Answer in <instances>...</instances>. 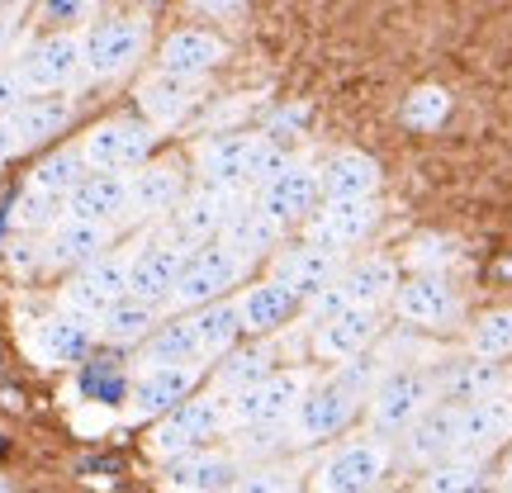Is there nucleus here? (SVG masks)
I'll return each mask as SVG.
<instances>
[{"label":"nucleus","mask_w":512,"mask_h":493,"mask_svg":"<svg viewBox=\"0 0 512 493\" xmlns=\"http://www.w3.org/2000/svg\"><path fill=\"white\" fill-rule=\"evenodd\" d=\"M247 195H233V190H214V185H195V190H185V200L171 209L162 219V233L171 247H181L185 256L209 247V242H223L228 233V223L238 214Z\"/></svg>","instance_id":"nucleus-1"},{"label":"nucleus","mask_w":512,"mask_h":493,"mask_svg":"<svg viewBox=\"0 0 512 493\" xmlns=\"http://www.w3.org/2000/svg\"><path fill=\"white\" fill-rule=\"evenodd\" d=\"M437 399V375L422 366H394L366 399V418L380 437H403Z\"/></svg>","instance_id":"nucleus-2"},{"label":"nucleus","mask_w":512,"mask_h":493,"mask_svg":"<svg viewBox=\"0 0 512 493\" xmlns=\"http://www.w3.org/2000/svg\"><path fill=\"white\" fill-rule=\"evenodd\" d=\"M228 432V399L223 394H204V399H185L176 413H166L152 437H147V451L157 460H181L195 456V451H209V441Z\"/></svg>","instance_id":"nucleus-3"},{"label":"nucleus","mask_w":512,"mask_h":493,"mask_svg":"<svg viewBox=\"0 0 512 493\" xmlns=\"http://www.w3.org/2000/svg\"><path fill=\"white\" fill-rule=\"evenodd\" d=\"M394 290H399V266L389 256H361V261H351L342 271V280L332 290H323L304 309H309L313 323H328V318L347 309H384L394 299Z\"/></svg>","instance_id":"nucleus-4"},{"label":"nucleus","mask_w":512,"mask_h":493,"mask_svg":"<svg viewBox=\"0 0 512 493\" xmlns=\"http://www.w3.org/2000/svg\"><path fill=\"white\" fill-rule=\"evenodd\" d=\"M242 275H247V261H242L228 242H209V247H200V252L185 256V271H181V285H176L171 309L176 313L209 309V304L228 299L233 285H242Z\"/></svg>","instance_id":"nucleus-5"},{"label":"nucleus","mask_w":512,"mask_h":493,"mask_svg":"<svg viewBox=\"0 0 512 493\" xmlns=\"http://www.w3.org/2000/svg\"><path fill=\"white\" fill-rule=\"evenodd\" d=\"M15 67H19L24 86H29L34 95L72 91L76 81L86 76V34L62 29V34L38 38V43H29V48L15 57Z\"/></svg>","instance_id":"nucleus-6"},{"label":"nucleus","mask_w":512,"mask_h":493,"mask_svg":"<svg viewBox=\"0 0 512 493\" xmlns=\"http://www.w3.org/2000/svg\"><path fill=\"white\" fill-rule=\"evenodd\" d=\"M313 384L304 370H275L271 380L252 384L247 394L228 399V432H252V427H290L299 399Z\"/></svg>","instance_id":"nucleus-7"},{"label":"nucleus","mask_w":512,"mask_h":493,"mask_svg":"<svg viewBox=\"0 0 512 493\" xmlns=\"http://www.w3.org/2000/svg\"><path fill=\"white\" fill-rule=\"evenodd\" d=\"M361 408H366V399H356V394L342 389L337 380L313 384L290 418V446H313V441H328V437H337V432H347Z\"/></svg>","instance_id":"nucleus-8"},{"label":"nucleus","mask_w":512,"mask_h":493,"mask_svg":"<svg viewBox=\"0 0 512 493\" xmlns=\"http://www.w3.org/2000/svg\"><path fill=\"white\" fill-rule=\"evenodd\" d=\"M389 475V446L380 437L347 441L318 465V493H375Z\"/></svg>","instance_id":"nucleus-9"},{"label":"nucleus","mask_w":512,"mask_h":493,"mask_svg":"<svg viewBox=\"0 0 512 493\" xmlns=\"http://www.w3.org/2000/svg\"><path fill=\"white\" fill-rule=\"evenodd\" d=\"M152 143H157V128L147 119H105L81 138V152L91 171H133L152 157Z\"/></svg>","instance_id":"nucleus-10"},{"label":"nucleus","mask_w":512,"mask_h":493,"mask_svg":"<svg viewBox=\"0 0 512 493\" xmlns=\"http://www.w3.org/2000/svg\"><path fill=\"white\" fill-rule=\"evenodd\" d=\"M128 299V252H110L100 256L95 266L86 271H76L67 285H62V309L81 313V318H91L100 323L114 304H124Z\"/></svg>","instance_id":"nucleus-11"},{"label":"nucleus","mask_w":512,"mask_h":493,"mask_svg":"<svg viewBox=\"0 0 512 493\" xmlns=\"http://www.w3.org/2000/svg\"><path fill=\"white\" fill-rule=\"evenodd\" d=\"M147 53V19H105L86 29V76L114 81L133 72Z\"/></svg>","instance_id":"nucleus-12"},{"label":"nucleus","mask_w":512,"mask_h":493,"mask_svg":"<svg viewBox=\"0 0 512 493\" xmlns=\"http://www.w3.org/2000/svg\"><path fill=\"white\" fill-rule=\"evenodd\" d=\"M375 228H380V204L375 200H323L313 209V219L304 223V242L347 256L351 247H361Z\"/></svg>","instance_id":"nucleus-13"},{"label":"nucleus","mask_w":512,"mask_h":493,"mask_svg":"<svg viewBox=\"0 0 512 493\" xmlns=\"http://www.w3.org/2000/svg\"><path fill=\"white\" fill-rule=\"evenodd\" d=\"M185 271V252L166 238H147L138 252H128V299H143L152 309H171L176 285Z\"/></svg>","instance_id":"nucleus-14"},{"label":"nucleus","mask_w":512,"mask_h":493,"mask_svg":"<svg viewBox=\"0 0 512 493\" xmlns=\"http://www.w3.org/2000/svg\"><path fill=\"white\" fill-rule=\"evenodd\" d=\"M204 366H143L128 394V418L133 422H162L166 413H176L185 399H195Z\"/></svg>","instance_id":"nucleus-15"},{"label":"nucleus","mask_w":512,"mask_h":493,"mask_svg":"<svg viewBox=\"0 0 512 493\" xmlns=\"http://www.w3.org/2000/svg\"><path fill=\"white\" fill-rule=\"evenodd\" d=\"M351 261L342 252H328V247H309V242H299V247H285V252H275V266H271V280H280L285 290L299 299V304H313L323 290H332L342 271H347Z\"/></svg>","instance_id":"nucleus-16"},{"label":"nucleus","mask_w":512,"mask_h":493,"mask_svg":"<svg viewBox=\"0 0 512 493\" xmlns=\"http://www.w3.org/2000/svg\"><path fill=\"white\" fill-rule=\"evenodd\" d=\"M185 200L181 162H143L128 171V223H162Z\"/></svg>","instance_id":"nucleus-17"},{"label":"nucleus","mask_w":512,"mask_h":493,"mask_svg":"<svg viewBox=\"0 0 512 493\" xmlns=\"http://www.w3.org/2000/svg\"><path fill=\"white\" fill-rule=\"evenodd\" d=\"M266 214H271L275 223H285V228H294V223H309L313 209L323 204V185H318V166L309 162H290L275 181H266L261 190L252 195Z\"/></svg>","instance_id":"nucleus-18"},{"label":"nucleus","mask_w":512,"mask_h":493,"mask_svg":"<svg viewBox=\"0 0 512 493\" xmlns=\"http://www.w3.org/2000/svg\"><path fill=\"white\" fill-rule=\"evenodd\" d=\"M394 313L413 328H446L460 318V294L446 275H408L394 290Z\"/></svg>","instance_id":"nucleus-19"},{"label":"nucleus","mask_w":512,"mask_h":493,"mask_svg":"<svg viewBox=\"0 0 512 493\" xmlns=\"http://www.w3.org/2000/svg\"><path fill=\"white\" fill-rule=\"evenodd\" d=\"M119 228H105V223H86V219H67L57 223L53 233L43 238V261L53 266V271H86L95 266L100 256H110V242Z\"/></svg>","instance_id":"nucleus-20"},{"label":"nucleus","mask_w":512,"mask_h":493,"mask_svg":"<svg viewBox=\"0 0 512 493\" xmlns=\"http://www.w3.org/2000/svg\"><path fill=\"white\" fill-rule=\"evenodd\" d=\"M256 143H261V133H228V138L204 143L200 147V185L247 195V190H252Z\"/></svg>","instance_id":"nucleus-21"},{"label":"nucleus","mask_w":512,"mask_h":493,"mask_svg":"<svg viewBox=\"0 0 512 493\" xmlns=\"http://www.w3.org/2000/svg\"><path fill=\"white\" fill-rule=\"evenodd\" d=\"M95 337H100V332H95L91 318H81V313H72V309H57V313H48V318H38L29 347H34V356L43 366H76V361L91 351Z\"/></svg>","instance_id":"nucleus-22"},{"label":"nucleus","mask_w":512,"mask_h":493,"mask_svg":"<svg viewBox=\"0 0 512 493\" xmlns=\"http://www.w3.org/2000/svg\"><path fill=\"white\" fill-rule=\"evenodd\" d=\"M380 332H384L380 309H347L313 328V351L323 361H356V356H366L380 342Z\"/></svg>","instance_id":"nucleus-23"},{"label":"nucleus","mask_w":512,"mask_h":493,"mask_svg":"<svg viewBox=\"0 0 512 493\" xmlns=\"http://www.w3.org/2000/svg\"><path fill=\"white\" fill-rule=\"evenodd\" d=\"M403 451L413 465H441V460L460 456V408L456 403H432L408 432H403Z\"/></svg>","instance_id":"nucleus-24"},{"label":"nucleus","mask_w":512,"mask_h":493,"mask_svg":"<svg viewBox=\"0 0 512 493\" xmlns=\"http://www.w3.org/2000/svg\"><path fill=\"white\" fill-rule=\"evenodd\" d=\"M67 214L86 223H105V228L128 223V171H91L67 200Z\"/></svg>","instance_id":"nucleus-25"},{"label":"nucleus","mask_w":512,"mask_h":493,"mask_svg":"<svg viewBox=\"0 0 512 493\" xmlns=\"http://www.w3.org/2000/svg\"><path fill=\"white\" fill-rule=\"evenodd\" d=\"M508 389V370L503 361H484V356H465L456 366H446L437 375V399L456 403V408H470L479 399H498Z\"/></svg>","instance_id":"nucleus-26"},{"label":"nucleus","mask_w":512,"mask_h":493,"mask_svg":"<svg viewBox=\"0 0 512 493\" xmlns=\"http://www.w3.org/2000/svg\"><path fill=\"white\" fill-rule=\"evenodd\" d=\"M238 456L233 451H195L166 465L162 489L166 493H228L238 479Z\"/></svg>","instance_id":"nucleus-27"},{"label":"nucleus","mask_w":512,"mask_h":493,"mask_svg":"<svg viewBox=\"0 0 512 493\" xmlns=\"http://www.w3.org/2000/svg\"><path fill=\"white\" fill-rule=\"evenodd\" d=\"M72 95H29L15 114H10V128H15V143L19 152H29V147H43L53 143L57 133H67L72 124Z\"/></svg>","instance_id":"nucleus-28"},{"label":"nucleus","mask_w":512,"mask_h":493,"mask_svg":"<svg viewBox=\"0 0 512 493\" xmlns=\"http://www.w3.org/2000/svg\"><path fill=\"white\" fill-rule=\"evenodd\" d=\"M223 53H228V48H223L214 34H204V29H176V34L162 43V53H157V72L204 81V76L223 62Z\"/></svg>","instance_id":"nucleus-29"},{"label":"nucleus","mask_w":512,"mask_h":493,"mask_svg":"<svg viewBox=\"0 0 512 493\" xmlns=\"http://www.w3.org/2000/svg\"><path fill=\"white\" fill-rule=\"evenodd\" d=\"M512 437V399H479L460 408V456H489Z\"/></svg>","instance_id":"nucleus-30"},{"label":"nucleus","mask_w":512,"mask_h":493,"mask_svg":"<svg viewBox=\"0 0 512 493\" xmlns=\"http://www.w3.org/2000/svg\"><path fill=\"white\" fill-rule=\"evenodd\" d=\"M318 185H323V200H375L380 162L366 152H332L318 166Z\"/></svg>","instance_id":"nucleus-31"},{"label":"nucleus","mask_w":512,"mask_h":493,"mask_svg":"<svg viewBox=\"0 0 512 493\" xmlns=\"http://www.w3.org/2000/svg\"><path fill=\"white\" fill-rule=\"evenodd\" d=\"M204 81H190V76H171V72H152L143 81V119L152 128L157 124H181L185 114L200 105Z\"/></svg>","instance_id":"nucleus-32"},{"label":"nucleus","mask_w":512,"mask_h":493,"mask_svg":"<svg viewBox=\"0 0 512 493\" xmlns=\"http://www.w3.org/2000/svg\"><path fill=\"white\" fill-rule=\"evenodd\" d=\"M299 309H304V304H299V299H294L280 280L247 285V290H242V299H238L242 332H252V337H271V332H280Z\"/></svg>","instance_id":"nucleus-33"},{"label":"nucleus","mask_w":512,"mask_h":493,"mask_svg":"<svg viewBox=\"0 0 512 493\" xmlns=\"http://www.w3.org/2000/svg\"><path fill=\"white\" fill-rule=\"evenodd\" d=\"M285 233H290L285 223H275L271 214L261 209V204L247 200L238 214H233V223H228L223 242H228V247H233V252H238L247 266H252V261H266V256H275V247L285 242Z\"/></svg>","instance_id":"nucleus-34"},{"label":"nucleus","mask_w":512,"mask_h":493,"mask_svg":"<svg viewBox=\"0 0 512 493\" xmlns=\"http://www.w3.org/2000/svg\"><path fill=\"white\" fill-rule=\"evenodd\" d=\"M275 370H280V366H275V347L266 342V337H256L252 347H233L219 361V370H214V394H223V399L247 394L252 384L271 380Z\"/></svg>","instance_id":"nucleus-35"},{"label":"nucleus","mask_w":512,"mask_h":493,"mask_svg":"<svg viewBox=\"0 0 512 493\" xmlns=\"http://www.w3.org/2000/svg\"><path fill=\"white\" fill-rule=\"evenodd\" d=\"M147 366H204V347L195 337L190 313H176L171 323H157V332L143 342Z\"/></svg>","instance_id":"nucleus-36"},{"label":"nucleus","mask_w":512,"mask_h":493,"mask_svg":"<svg viewBox=\"0 0 512 493\" xmlns=\"http://www.w3.org/2000/svg\"><path fill=\"white\" fill-rule=\"evenodd\" d=\"M91 176V162H86V152H81V143L76 147H57V152H48L43 162L29 171V185L34 190H43V195H57V200H72L76 185Z\"/></svg>","instance_id":"nucleus-37"},{"label":"nucleus","mask_w":512,"mask_h":493,"mask_svg":"<svg viewBox=\"0 0 512 493\" xmlns=\"http://www.w3.org/2000/svg\"><path fill=\"white\" fill-rule=\"evenodd\" d=\"M157 323H162V309H152L143 299H124V304H114V309L95 323V332H100L105 342H114V347H133V342H147V337L157 332Z\"/></svg>","instance_id":"nucleus-38"},{"label":"nucleus","mask_w":512,"mask_h":493,"mask_svg":"<svg viewBox=\"0 0 512 493\" xmlns=\"http://www.w3.org/2000/svg\"><path fill=\"white\" fill-rule=\"evenodd\" d=\"M190 323H195V337H200V347H204V361H209V356H228L242 337L238 299H219V304H209V309L190 313Z\"/></svg>","instance_id":"nucleus-39"},{"label":"nucleus","mask_w":512,"mask_h":493,"mask_svg":"<svg viewBox=\"0 0 512 493\" xmlns=\"http://www.w3.org/2000/svg\"><path fill=\"white\" fill-rule=\"evenodd\" d=\"M484 479H489V470H484L479 456H451V460H441V465L427 470L422 493H479Z\"/></svg>","instance_id":"nucleus-40"},{"label":"nucleus","mask_w":512,"mask_h":493,"mask_svg":"<svg viewBox=\"0 0 512 493\" xmlns=\"http://www.w3.org/2000/svg\"><path fill=\"white\" fill-rule=\"evenodd\" d=\"M62 219H67V200L43 195V190H34V185L15 200V228H24V233H53Z\"/></svg>","instance_id":"nucleus-41"},{"label":"nucleus","mask_w":512,"mask_h":493,"mask_svg":"<svg viewBox=\"0 0 512 493\" xmlns=\"http://www.w3.org/2000/svg\"><path fill=\"white\" fill-rule=\"evenodd\" d=\"M470 356H484V361L512 356V309H494L479 318L470 332Z\"/></svg>","instance_id":"nucleus-42"},{"label":"nucleus","mask_w":512,"mask_h":493,"mask_svg":"<svg viewBox=\"0 0 512 493\" xmlns=\"http://www.w3.org/2000/svg\"><path fill=\"white\" fill-rule=\"evenodd\" d=\"M228 493H294V479H290V470H280V465H252V470H242V475L233 479Z\"/></svg>","instance_id":"nucleus-43"},{"label":"nucleus","mask_w":512,"mask_h":493,"mask_svg":"<svg viewBox=\"0 0 512 493\" xmlns=\"http://www.w3.org/2000/svg\"><path fill=\"white\" fill-rule=\"evenodd\" d=\"M446 110H451L446 91H418L408 105H403V119H408V124H418V128H432Z\"/></svg>","instance_id":"nucleus-44"},{"label":"nucleus","mask_w":512,"mask_h":493,"mask_svg":"<svg viewBox=\"0 0 512 493\" xmlns=\"http://www.w3.org/2000/svg\"><path fill=\"white\" fill-rule=\"evenodd\" d=\"M29 86H24V76H19L15 62H0V119H10V114L29 100Z\"/></svg>","instance_id":"nucleus-45"},{"label":"nucleus","mask_w":512,"mask_h":493,"mask_svg":"<svg viewBox=\"0 0 512 493\" xmlns=\"http://www.w3.org/2000/svg\"><path fill=\"white\" fill-rule=\"evenodd\" d=\"M10 261H15L19 271H38V266H48V261H43V242H15Z\"/></svg>","instance_id":"nucleus-46"},{"label":"nucleus","mask_w":512,"mask_h":493,"mask_svg":"<svg viewBox=\"0 0 512 493\" xmlns=\"http://www.w3.org/2000/svg\"><path fill=\"white\" fill-rule=\"evenodd\" d=\"M15 38H19V15L15 10H0V57H10Z\"/></svg>","instance_id":"nucleus-47"},{"label":"nucleus","mask_w":512,"mask_h":493,"mask_svg":"<svg viewBox=\"0 0 512 493\" xmlns=\"http://www.w3.org/2000/svg\"><path fill=\"white\" fill-rule=\"evenodd\" d=\"M19 152V143H15V128H10V119H0V162H10Z\"/></svg>","instance_id":"nucleus-48"},{"label":"nucleus","mask_w":512,"mask_h":493,"mask_svg":"<svg viewBox=\"0 0 512 493\" xmlns=\"http://www.w3.org/2000/svg\"><path fill=\"white\" fill-rule=\"evenodd\" d=\"M48 10H53V15L76 19V15H81V0H48Z\"/></svg>","instance_id":"nucleus-49"},{"label":"nucleus","mask_w":512,"mask_h":493,"mask_svg":"<svg viewBox=\"0 0 512 493\" xmlns=\"http://www.w3.org/2000/svg\"><path fill=\"white\" fill-rule=\"evenodd\" d=\"M498 484H503V493H512V451H508V460H503V475H498Z\"/></svg>","instance_id":"nucleus-50"},{"label":"nucleus","mask_w":512,"mask_h":493,"mask_svg":"<svg viewBox=\"0 0 512 493\" xmlns=\"http://www.w3.org/2000/svg\"><path fill=\"white\" fill-rule=\"evenodd\" d=\"M0 493H10V489H5V484H0Z\"/></svg>","instance_id":"nucleus-51"},{"label":"nucleus","mask_w":512,"mask_h":493,"mask_svg":"<svg viewBox=\"0 0 512 493\" xmlns=\"http://www.w3.org/2000/svg\"><path fill=\"white\" fill-rule=\"evenodd\" d=\"M313 493H318V489H313Z\"/></svg>","instance_id":"nucleus-52"}]
</instances>
